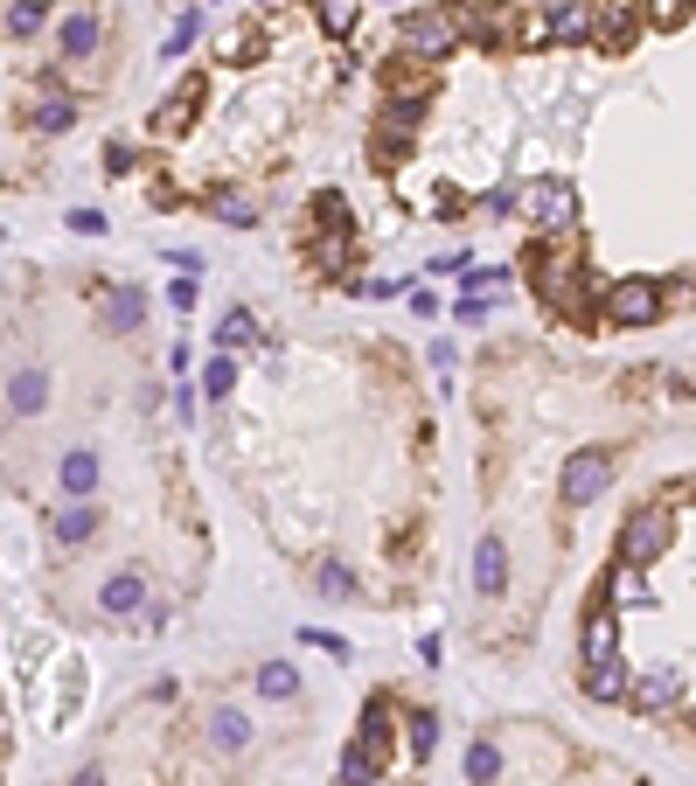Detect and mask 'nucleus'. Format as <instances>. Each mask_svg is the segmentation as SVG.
<instances>
[{
    "mask_svg": "<svg viewBox=\"0 0 696 786\" xmlns=\"http://www.w3.org/2000/svg\"><path fill=\"white\" fill-rule=\"evenodd\" d=\"M613 474H621V453H613V445H578V453L557 466V502L564 508H592L613 487Z\"/></svg>",
    "mask_w": 696,
    "mask_h": 786,
    "instance_id": "obj_1",
    "label": "nucleus"
},
{
    "mask_svg": "<svg viewBox=\"0 0 696 786\" xmlns=\"http://www.w3.org/2000/svg\"><path fill=\"white\" fill-rule=\"evenodd\" d=\"M668 536H676V522H668V508L662 502H648V508H634L627 522H621V564L627 571H648V564H662L668 557Z\"/></svg>",
    "mask_w": 696,
    "mask_h": 786,
    "instance_id": "obj_2",
    "label": "nucleus"
},
{
    "mask_svg": "<svg viewBox=\"0 0 696 786\" xmlns=\"http://www.w3.org/2000/svg\"><path fill=\"white\" fill-rule=\"evenodd\" d=\"M397 49L411 63H446L453 49H460V29H453V14L446 8H411L397 21Z\"/></svg>",
    "mask_w": 696,
    "mask_h": 786,
    "instance_id": "obj_3",
    "label": "nucleus"
},
{
    "mask_svg": "<svg viewBox=\"0 0 696 786\" xmlns=\"http://www.w3.org/2000/svg\"><path fill=\"white\" fill-rule=\"evenodd\" d=\"M662 306H668V285L662 279H613L599 321H613V328H655Z\"/></svg>",
    "mask_w": 696,
    "mask_h": 786,
    "instance_id": "obj_4",
    "label": "nucleus"
},
{
    "mask_svg": "<svg viewBox=\"0 0 696 786\" xmlns=\"http://www.w3.org/2000/svg\"><path fill=\"white\" fill-rule=\"evenodd\" d=\"M515 209L536 223V230H572V216H578V195H572V181H557V174H544V181H529L523 195H515Z\"/></svg>",
    "mask_w": 696,
    "mask_h": 786,
    "instance_id": "obj_5",
    "label": "nucleus"
},
{
    "mask_svg": "<svg viewBox=\"0 0 696 786\" xmlns=\"http://www.w3.org/2000/svg\"><path fill=\"white\" fill-rule=\"evenodd\" d=\"M446 14H453L460 42H481V49H495V42L508 36V8H502V0H446Z\"/></svg>",
    "mask_w": 696,
    "mask_h": 786,
    "instance_id": "obj_6",
    "label": "nucleus"
},
{
    "mask_svg": "<svg viewBox=\"0 0 696 786\" xmlns=\"http://www.w3.org/2000/svg\"><path fill=\"white\" fill-rule=\"evenodd\" d=\"M98 49H105V14H98V8H70L57 21V57L63 63H91Z\"/></svg>",
    "mask_w": 696,
    "mask_h": 786,
    "instance_id": "obj_7",
    "label": "nucleus"
},
{
    "mask_svg": "<svg viewBox=\"0 0 696 786\" xmlns=\"http://www.w3.org/2000/svg\"><path fill=\"white\" fill-rule=\"evenodd\" d=\"M432 112V84H383V133L411 140Z\"/></svg>",
    "mask_w": 696,
    "mask_h": 786,
    "instance_id": "obj_8",
    "label": "nucleus"
},
{
    "mask_svg": "<svg viewBox=\"0 0 696 786\" xmlns=\"http://www.w3.org/2000/svg\"><path fill=\"white\" fill-rule=\"evenodd\" d=\"M0 404H8V417H42V404H49V370H42V362H21V370L0 383Z\"/></svg>",
    "mask_w": 696,
    "mask_h": 786,
    "instance_id": "obj_9",
    "label": "nucleus"
},
{
    "mask_svg": "<svg viewBox=\"0 0 696 786\" xmlns=\"http://www.w3.org/2000/svg\"><path fill=\"white\" fill-rule=\"evenodd\" d=\"M202 91H210L202 77H182V84H174L161 104H153V133H189L195 112H202Z\"/></svg>",
    "mask_w": 696,
    "mask_h": 786,
    "instance_id": "obj_10",
    "label": "nucleus"
},
{
    "mask_svg": "<svg viewBox=\"0 0 696 786\" xmlns=\"http://www.w3.org/2000/svg\"><path fill=\"white\" fill-rule=\"evenodd\" d=\"M98 474H105V460H98L91 445H70V453L57 460V494H63V502H91Z\"/></svg>",
    "mask_w": 696,
    "mask_h": 786,
    "instance_id": "obj_11",
    "label": "nucleus"
},
{
    "mask_svg": "<svg viewBox=\"0 0 696 786\" xmlns=\"http://www.w3.org/2000/svg\"><path fill=\"white\" fill-rule=\"evenodd\" d=\"M147 606V571L140 564H119L105 585H98V613H112V619H125V613H140Z\"/></svg>",
    "mask_w": 696,
    "mask_h": 786,
    "instance_id": "obj_12",
    "label": "nucleus"
},
{
    "mask_svg": "<svg viewBox=\"0 0 696 786\" xmlns=\"http://www.w3.org/2000/svg\"><path fill=\"white\" fill-rule=\"evenodd\" d=\"M355 745H363L376 766L391 758V745H397V711H391V696H370L363 703V724H355Z\"/></svg>",
    "mask_w": 696,
    "mask_h": 786,
    "instance_id": "obj_13",
    "label": "nucleus"
},
{
    "mask_svg": "<svg viewBox=\"0 0 696 786\" xmlns=\"http://www.w3.org/2000/svg\"><path fill=\"white\" fill-rule=\"evenodd\" d=\"M98 530H105V508H98V502H63L57 515H49V536H57V550L91 543Z\"/></svg>",
    "mask_w": 696,
    "mask_h": 786,
    "instance_id": "obj_14",
    "label": "nucleus"
},
{
    "mask_svg": "<svg viewBox=\"0 0 696 786\" xmlns=\"http://www.w3.org/2000/svg\"><path fill=\"white\" fill-rule=\"evenodd\" d=\"M578 689H585L592 703H627V689H634V668L621 662V654H606V662H585Z\"/></svg>",
    "mask_w": 696,
    "mask_h": 786,
    "instance_id": "obj_15",
    "label": "nucleus"
},
{
    "mask_svg": "<svg viewBox=\"0 0 696 786\" xmlns=\"http://www.w3.org/2000/svg\"><path fill=\"white\" fill-rule=\"evenodd\" d=\"M676 696H683V675L668 668V662H662V668H640V675H634V689H627L634 711H668Z\"/></svg>",
    "mask_w": 696,
    "mask_h": 786,
    "instance_id": "obj_16",
    "label": "nucleus"
},
{
    "mask_svg": "<svg viewBox=\"0 0 696 786\" xmlns=\"http://www.w3.org/2000/svg\"><path fill=\"white\" fill-rule=\"evenodd\" d=\"M502 585H508V543L502 536H481V550H474V592L481 598H502Z\"/></svg>",
    "mask_w": 696,
    "mask_h": 786,
    "instance_id": "obj_17",
    "label": "nucleus"
},
{
    "mask_svg": "<svg viewBox=\"0 0 696 786\" xmlns=\"http://www.w3.org/2000/svg\"><path fill=\"white\" fill-rule=\"evenodd\" d=\"M105 328L112 334H140L147 328V293L140 285H105Z\"/></svg>",
    "mask_w": 696,
    "mask_h": 786,
    "instance_id": "obj_18",
    "label": "nucleus"
},
{
    "mask_svg": "<svg viewBox=\"0 0 696 786\" xmlns=\"http://www.w3.org/2000/svg\"><path fill=\"white\" fill-rule=\"evenodd\" d=\"M258 342H265L258 313H251V306H223V321H216V355H238V349H258Z\"/></svg>",
    "mask_w": 696,
    "mask_h": 786,
    "instance_id": "obj_19",
    "label": "nucleus"
},
{
    "mask_svg": "<svg viewBox=\"0 0 696 786\" xmlns=\"http://www.w3.org/2000/svg\"><path fill=\"white\" fill-rule=\"evenodd\" d=\"M210 745H216L223 758H238V752L251 745V717L238 711V703H216V711H210Z\"/></svg>",
    "mask_w": 696,
    "mask_h": 786,
    "instance_id": "obj_20",
    "label": "nucleus"
},
{
    "mask_svg": "<svg viewBox=\"0 0 696 786\" xmlns=\"http://www.w3.org/2000/svg\"><path fill=\"white\" fill-rule=\"evenodd\" d=\"M578 647H585V662H606V654H621V619H613L606 606H592L585 626H578Z\"/></svg>",
    "mask_w": 696,
    "mask_h": 786,
    "instance_id": "obj_21",
    "label": "nucleus"
},
{
    "mask_svg": "<svg viewBox=\"0 0 696 786\" xmlns=\"http://www.w3.org/2000/svg\"><path fill=\"white\" fill-rule=\"evenodd\" d=\"M314 223H321V238H334V244H349V238H355V209H349V195H334V189H321V195H314Z\"/></svg>",
    "mask_w": 696,
    "mask_h": 786,
    "instance_id": "obj_22",
    "label": "nucleus"
},
{
    "mask_svg": "<svg viewBox=\"0 0 696 786\" xmlns=\"http://www.w3.org/2000/svg\"><path fill=\"white\" fill-rule=\"evenodd\" d=\"M29 125H36V133H70V125H77V98L70 91H42Z\"/></svg>",
    "mask_w": 696,
    "mask_h": 786,
    "instance_id": "obj_23",
    "label": "nucleus"
},
{
    "mask_svg": "<svg viewBox=\"0 0 696 786\" xmlns=\"http://www.w3.org/2000/svg\"><path fill=\"white\" fill-rule=\"evenodd\" d=\"M210 216L230 223V230H251V223H258V202H251L244 189H216V195H210Z\"/></svg>",
    "mask_w": 696,
    "mask_h": 786,
    "instance_id": "obj_24",
    "label": "nucleus"
},
{
    "mask_svg": "<svg viewBox=\"0 0 696 786\" xmlns=\"http://www.w3.org/2000/svg\"><path fill=\"white\" fill-rule=\"evenodd\" d=\"M376 773H383V766H376V758L355 745V738L342 745V758H334V779H342V786H376Z\"/></svg>",
    "mask_w": 696,
    "mask_h": 786,
    "instance_id": "obj_25",
    "label": "nucleus"
},
{
    "mask_svg": "<svg viewBox=\"0 0 696 786\" xmlns=\"http://www.w3.org/2000/svg\"><path fill=\"white\" fill-rule=\"evenodd\" d=\"M404 745H411V758H432V752H440V717H432V711H411V717H404Z\"/></svg>",
    "mask_w": 696,
    "mask_h": 786,
    "instance_id": "obj_26",
    "label": "nucleus"
},
{
    "mask_svg": "<svg viewBox=\"0 0 696 786\" xmlns=\"http://www.w3.org/2000/svg\"><path fill=\"white\" fill-rule=\"evenodd\" d=\"M495 779H502V745L474 738L467 745V786H495Z\"/></svg>",
    "mask_w": 696,
    "mask_h": 786,
    "instance_id": "obj_27",
    "label": "nucleus"
},
{
    "mask_svg": "<svg viewBox=\"0 0 696 786\" xmlns=\"http://www.w3.org/2000/svg\"><path fill=\"white\" fill-rule=\"evenodd\" d=\"M258 689H265L272 703H293L300 696V668L293 662H265V668H258Z\"/></svg>",
    "mask_w": 696,
    "mask_h": 786,
    "instance_id": "obj_28",
    "label": "nucleus"
},
{
    "mask_svg": "<svg viewBox=\"0 0 696 786\" xmlns=\"http://www.w3.org/2000/svg\"><path fill=\"white\" fill-rule=\"evenodd\" d=\"M49 29V8H42V0H14V8H8V36L14 42H29V36H42Z\"/></svg>",
    "mask_w": 696,
    "mask_h": 786,
    "instance_id": "obj_29",
    "label": "nucleus"
},
{
    "mask_svg": "<svg viewBox=\"0 0 696 786\" xmlns=\"http://www.w3.org/2000/svg\"><path fill=\"white\" fill-rule=\"evenodd\" d=\"M238 390V355H210L202 362V397H230Z\"/></svg>",
    "mask_w": 696,
    "mask_h": 786,
    "instance_id": "obj_30",
    "label": "nucleus"
},
{
    "mask_svg": "<svg viewBox=\"0 0 696 786\" xmlns=\"http://www.w3.org/2000/svg\"><path fill=\"white\" fill-rule=\"evenodd\" d=\"M508 285H515V272H508V265H502V272H495V265H481V272H467V300H474V306H487L495 293H508Z\"/></svg>",
    "mask_w": 696,
    "mask_h": 786,
    "instance_id": "obj_31",
    "label": "nucleus"
},
{
    "mask_svg": "<svg viewBox=\"0 0 696 786\" xmlns=\"http://www.w3.org/2000/svg\"><path fill=\"white\" fill-rule=\"evenodd\" d=\"M314 592H321V598H355L363 585H355L349 564H321V571H314Z\"/></svg>",
    "mask_w": 696,
    "mask_h": 786,
    "instance_id": "obj_32",
    "label": "nucleus"
},
{
    "mask_svg": "<svg viewBox=\"0 0 696 786\" xmlns=\"http://www.w3.org/2000/svg\"><path fill=\"white\" fill-rule=\"evenodd\" d=\"M195 36H202V8H182V14H174V29H168V42H161V57H182Z\"/></svg>",
    "mask_w": 696,
    "mask_h": 786,
    "instance_id": "obj_33",
    "label": "nucleus"
},
{
    "mask_svg": "<svg viewBox=\"0 0 696 786\" xmlns=\"http://www.w3.org/2000/svg\"><path fill=\"white\" fill-rule=\"evenodd\" d=\"M404 285H411V279H376V272H355V279H349V293H355V300H397Z\"/></svg>",
    "mask_w": 696,
    "mask_h": 786,
    "instance_id": "obj_34",
    "label": "nucleus"
},
{
    "mask_svg": "<svg viewBox=\"0 0 696 786\" xmlns=\"http://www.w3.org/2000/svg\"><path fill=\"white\" fill-rule=\"evenodd\" d=\"M321 29L327 36H349L355 29V0H321Z\"/></svg>",
    "mask_w": 696,
    "mask_h": 786,
    "instance_id": "obj_35",
    "label": "nucleus"
},
{
    "mask_svg": "<svg viewBox=\"0 0 696 786\" xmlns=\"http://www.w3.org/2000/svg\"><path fill=\"white\" fill-rule=\"evenodd\" d=\"M258 49H265V36H258V29H238V36L223 42V63H251Z\"/></svg>",
    "mask_w": 696,
    "mask_h": 786,
    "instance_id": "obj_36",
    "label": "nucleus"
},
{
    "mask_svg": "<svg viewBox=\"0 0 696 786\" xmlns=\"http://www.w3.org/2000/svg\"><path fill=\"white\" fill-rule=\"evenodd\" d=\"M140 168V147L133 140H105V174H133Z\"/></svg>",
    "mask_w": 696,
    "mask_h": 786,
    "instance_id": "obj_37",
    "label": "nucleus"
},
{
    "mask_svg": "<svg viewBox=\"0 0 696 786\" xmlns=\"http://www.w3.org/2000/svg\"><path fill=\"white\" fill-rule=\"evenodd\" d=\"M300 641H306V647H321V654H334V662H349V641H342V634H327V626H306Z\"/></svg>",
    "mask_w": 696,
    "mask_h": 786,
    "instance_id": "obj_38",
    "label": "nucleus"
},
{
    "mask_svg": "<svg viewBox=\"0 0 696 786\" xmlns=\"http://www.w3.org/2000/svg\"><path fill=\"white\" fill-rule=\"evenodd\" d=\"M195 300H202V285H195V272H182V279H168V306H182V313H189Z\"/></svg>",
    "mask_w": 696,
    "mask_h": 786,
    "instance_id": "obj_39",
    "label": "nucleus"
},
{
    "mask_svg": "<svg viewBox=\"0 0 696 786\" xmlns=\"http://www.w3.org/2000/svg\"><path fill=\"white\" fill-rule=\"evenodd\" d=\"M70 230L77 238H105V216H98V209H70Z\"/></svg>",
    "mask_w": 696,
    "mask_h": 786,
    "instance_id": "obj_40",
    "label": "nucleus"
},
{
    "mask_svg": "<svg viewBox=\"0 0 696 786\" xmlns=\"http://www.w3.org/2000/svg\"><path fill=\"white\" fill-rule=\"evenodd\" d=\"M418 662H425V668H440V662H446V641H440V634H425V641H418Z\"/></svg>",
    "mask_w": 696,
    "mask_h": 786,
    "instance_id": "obj_41",
    "label": "nucleus"
},
{
    "mask_svg": "<svg viewBox=\"0 0 696 786\" xmlns=\"http://www.w3.org/2000/svg\"><path fill=\"white\" fill-rule=\"evenodd\" d=\"M481 209H495V216H508V209H515V189H487V195H481Z\"/></svg>",
    "mask_w": 696,
    "mask_h": 786,
    "instance_id": "obj_42",
    "label": "nucleus"
},
{
    "mask_svg": "<svg viewBox=\"0 0 696 786\" xmlns=\"http://www.w3.org/2000/svg\"><path fill=\"white\" fill-rule=\"evenodd\" d=\"M70 786H105V773H98V766H84V773H77Z\"/></svg>",
    "mask_w": 696,
    "mask_h": 786,
    "instance_id": "obj_43",
    "label": "nucleus"
},
{
    "mask_svg": "<svg viewBox=\"0 0 696 786\" xmlns=\"http://www.w3.org/2000/svg\"><path fill=\"white\" fill-rule=\"evenodd\" d=\"M676 502H696V481H683V487H676Z\"/></svg>",
    "mask_w": 696,
    "mask_h": 786,
    "instance_id": "obj_44",
    "label": "nucleus"
},
{
    "mask_svg": "<svg viewBox=\"0 0 696 786\" xmlns=\"http://www.w3.org/2000/svg\"><path fill=\"white\" fill-rule=\"evenodd\" d=\"M0 730H8V703H0Z\"/></svg>",
    "mask_w": 696,
    "mask_h": 786,
    "instance_id": "obj_45",
    "label": "nucleus"
}]
</instances>
